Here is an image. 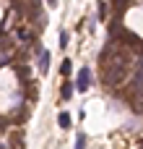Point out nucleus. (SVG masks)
<instances>
[{"instance_id": "1", "label": "nucleus", "mask_w": 143, "mask_h": 149, "mask_svg": "<svg viewBox=\"0 0 143 149\" xmlns=\"http://www.w3.org/2000/svg\"><path fill=\"white\" fill-rule=\"evenodd\" d=\"M89 86H91V68L83 65V68L78 71V76H76V89H78V92H86Z\"/></svg>"}, {"instance_id": "2", "label": "nucleus", "mask_w": 143, "mask_h": 149, "mask_svg": "<svg viewBox=\"0 0 143 149\" xmlns=\"http://www.w3.org/2000/svg\"><path fill=\"white\" fill-rule=\"evenodd\" d=\"M36 55H39V71L47 73V71H50V52H47L44 47H36Z\"/></svg>"}, {"instance_id": "3", "label": "nucleus", "mask_w": 143, "mask_h": 149, "mask_svg": "<svg viewBox=\"0 0 143 149\" xmlns=\"http://www.w3.org/2000/svg\"><path fill=\"white\" fill-rule=\"evenodd\" d=\"M60 97H63V100H70V97H73V84H68V81H65V84H63V89H60Z\"/></svg>"}, {"instance_id": "4", "label": "nucleus", "mask_w": 143, "mask_h": 149, "mask_svg": "<svg viewBox=\"0 0 143 149\" xmlns=\"http://www.w3.org/2000/svg\"><path fill=\"white\" fill-rule=\"evenodd\" d=\"M57 123H60V128H70V115L68 113H60L57 115Z\"/></svg>"}, {"instance_id": "5", "label": "nucleus", "mask_w": 143, "mask_h": 149, "mask_svg": "<svg viewBox=\"0 0 143 149\" xmlns=\"http://www.w3.org/2000/svg\"><path fill=\"white\" fill-rule=\"evenodd\" d=\"M60 71H63V76H68V73L73 71V63H70V60H63V63H60Z\"/></svg>"}, {"instance_id": "6", "label": "nucleus", "mask_w": 143, "mask_h": 149, "mask_svg": "<svg viewBox=\"0 0 143 149\" xmlns=\"http://www.w3.org/2000/svg\"><path fill=\"white\" fill-rule=\"evenodd\" d=\"M76 149H86V136L83 134H76Z\"/></svg>"}, {"instance_id": "7", "label": "nucleus", "mask_w": 143, "mask_h": 149, "mask_svg": "<svg viewBox=\"0 0 143 149\" xmlns=\"http://www.w3.org/2000/svg\"><path fill=\"white\" fill-rule=\"evenodd\" d=\"M107 16V3H99L96 5V18H104Z\"/></svg>"}, {"instance_id": "8", "label": "nucleus", "mask_w": 143, "mask_h": 149, "mask_svg": "<svg viewBox=\"0 0 143 149\" xmlns=\"http://www.w3.org/2000/svg\"><path fill=\"white\" fill-rule=\"evenodd\" d=\"M60 47H68V31H60Z\"/></svg>"}, {"instance_id": "9", "label": "nucleus", "mask_w": 143, "mask_h": 149, "mask_svg": "<svg viewBox=\"0 0 143 149\" xmlns=\"http://www.w3.org/2000/svg\"><path fill=\"white\" fill-rule=\"evenodd\" d=\"M47 3H50V5H57V0H47Z\"/></svg>"}]
</instances>
